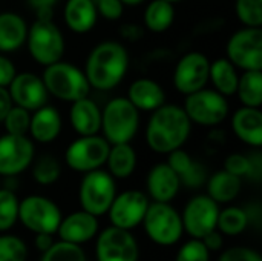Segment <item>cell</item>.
<instances>
[{"label":"cell","mask_w":262,"mask_h":261,"mask_svg":"<svg viewBox=\"0 0 262 261\" xmlns=\"http://www.w3.org/2000/svg\"><path fill=\"white\" fill-rule=\"evenodd\" d=\"M69 123L78 135H95L101 129V109L88 95L71 103Z\"/></svg>","instance_id":"cell-22"},{"label":"cell","mask_w":262,"mask_h":261,"mask_svg":"<svg viewBox=\"0 0 262 261\" xmlns=\"http://www.w3.org/2000/svg\"><path fill=\"white\" fill-rule=\"evenodd\" d=\"M244 211H246V214H247L249 225H253L255 228H259L262 222L261 206H259L258 203H252V205H250V206H247Z\"/></svg>","instance_id":"cell-48"},{"label":"cell","mask_w":262,"mask_h":261,"mask_svg":"<svg viewBox=\"0 0 262 261\" xmlns=\"http://www.w3.org/2000/svg\"><path fill=\"white\" fill-rule=\"evenodd\" d=\"M249 226L247 214L243 208L238 206H230L226 208L224 211H220L216 228L221 231V234L226 235H239L243 234Z\"/></svg>","instance_id":"cell-33"},{"label":"cell","mask_w":262,"mask_h":261,"mask_svg":"<svg viewBox=\"0 0 262 261\" xmlns=\"http://www.w3.org/2000/svg\"><path fill=\"white\" fill-rule=\"evenodd\" d=\"M28 23L26 20L14 12L3 11L0 12V52L9 54L15 52L26 43Z\"/></svg>","instance_id":"cell-26"},{"label":"cell","mask_w":262,"mask_h":261,"mask_svg":"<svg viewBox=\"0 0 262 261\" xmlns=\"http://www.w3.org/2000/svg\"><path fill=\"white\" fill-rule=\"evenodd\" d=\"M144 34V29L140 26V25H135V23H124L120 29V35L129 42H135V40H140Z\"/></svg>","instance_id":"cell-45"},{"label":"cell","mask_w":262,"mask_h":261,"mask_svg":"<svg viewBox=\"0 0 262 261\" xmlns=\"http://www.w3.org/2000/svg\"><path fill=\"white\" fill-rule=\"evenodd\" d=\"M167 155H169L167 165L175 171L183 186L196 189L206 183L207 180L206 168L201 163H198L189 152L180 148V149L172 151Z\"/></svg>","instance_id":"cell-24"},{"label":"cell","mask_w":262,"mask_h":261,"mask_svg":"<svg viewBox=\"0 0 262 261\" xmlns=\"http://www.w3.org/2000/svg\"><path fill=\"white\" fill-rule=\"evenodd\" d=\"M61 115L57 108L45 105L31 112L28 135L32 142L48 145L58 138L61 132Z\"/></svg>","instance_id":"cell-21"},{"label":"cell","mask_w":262,"mask_h":261,"mask_svg":"<svg viewBox=\"0 0 262 261\" xmlns=\"http://www.w3.org/2000/svg\"><path fill=\"white\" fill-rule=\"evenodd\" d=\"M26 46L31 58L45 68L63 60L66 42L54 18H35L28 26Z\"/></svg>","instance_id":"cell-5"},{"label":"cell","mask_w":262,"mask_h":261,"mask_svg":"<svg viewBox=\"0 0 262 261\" xmlns=\"http://www.w3.org/2000/svg\"><path fill=\"white\" fill-rule=\"evenodd\" d=\"M183 109L192 125L204 128L221 125L230 112L227 97L209 88H201L192 94H187Z\"/></svg>","instance_id":"cell-6"},{"label":"cell","mask_w":262,"mask_h":261,"mask_svg":"<svg viewBox=\"0 0 262 261\" xmlns=\"http://www.w3.org/2000/svg\"><path fill=\"white\" fill-rule=\"evenodd\" d=\"M210 60L200 51L186 52L175 65L173 69V86L183 95L192 94L201 88H206L209 82Z\"/></svg>","instance_id":"cell-13"},{"label":"cell","mask_w":262,"mask_h":261,"mask_svg":"<svg viewBox=\"0 0 262 261\" xmlns=\"http://www.w3.org/2000/svg\"><path fill=\"white\" fill-rule=\"evenodd\" d=\"M29 120H31V112L25 108L12 105L6 117L3 118V126L8 134L14 135H28L29 131Z\"/></svg>","instance_id":"cell-38"},{"label":"cell","mask_w":262,"mask_h":261,"mask_svg":"<svg viewBox=\"0 0 262 261\" xmlns=\"http://www.w3.org/2000/svg\"><path fill=\"white\" fill-rule=\"evenodd\" d=\"M95 257L97 261H138L140 248L130 231L111 226L98 235Z\"/></svg>","instance_id":"cell-14"},{"label":"cell","mask_w":262,"mask_h":261,"mask_svg":"<svg viewBox=\"0 0 262 261\" xmlns=\"http://www.w3.org/2000/svg\"><path fill=\"white\" fill-rule=\"evenodd\" d=\"M40 261H86V255L80 245L57 242L46 252H43Z\"/></svg>","instance_id":"cell-36"},{"label":"cell","mask_w":262,"mask_h":261,"mask_svg":"<svg viewBox=\"0 0 262 261\" xmlns=\"http://www.w3.org/2000/svg\"><path fill=\"white\" fill-rule=\"evenodd\" d=\"M207 195L220 203H230L233 202L241 192V178L227 172L218 171L212 177H207Z\"/></svg>","instance_id":"cell-29"},{"label":"cell","mask_w":262,"mask_h":261,"mask_svg":"<svg viewBox=\"0 0 262 261\" xmlns=\"http://www.w3.org/2000/svg\"><path fill=\"white\" fill-rule=\"evenodd\" d=\"M127 100L138 111L152 112L166 103V92L158 82L141 77L134 80L127 88Z\"/></svg>","instance_id":"cell-23"},{"label":"cell","mask_w":262,"mask_h":261,"mask_svg":"<svg viewBox=\"0 0 262 261\" xmlns=\"http://www.w3.org/2000/svg\"><path fill=\"white\" fill-rule=\"evenodd\" d=\"M95 6H97L98 15H101L103 18L109 22L120 20L126 8L121 3V0H95Z\"/></svg>","instance_id":"cell-41"},{"label":"cell","mask_w":262,"mask_h":261,"mask_svg":"<svg viewBox=\"0 0 262 261\" xmlns=\"http://www.w3.org/2000/svg\"><path fill=\"white\" fill-rule=\"evenodd\" d=\"M175 6L167 0H150L143 14V25L147 31L166 32L175 22Z\"/></svg>","instance_id":"cell-30"},{"label":"cell","mask_w":262,"mask_h":261,"mask_svg":"<svg viewBox=\"0 0 262 261\" xmlns=\"http://www.w3.org/2000/svg\"><path fill=\"white\" fill-rule=\"evenodd\" d=\"M140 129V111L127 97L109 100L101 111V132L109 145L130 143Z\"/></svg>","instance_id":"cell-4"},{"label":"cell","mask_w":262,"mask_h":261,"mask_svg":"<svg viewBox=\"0 0 262 261\" xmlns=\"http://www.w3.org/2000/svg\"><path fill=\"white\" fill-rule=\"evenodd\" d=\"M54 245L52 234H35V248L43 254Z\"/></svg>","instance_id":"cell-49"},{"label":"cell","mask_w":262,"mask_h":261,"mask_svg":"<svg viewBox=\"0 0 262 261\" xmlns=\"http://www.w3.org/2000/svg\"><path fill=\"white\" fill-rule=\"evenodd\" d=\"M167 2H170V3L175 5V3H180V2H184V0H167Z\"/></svg>","instance_id":"cell-51"},{"label":"cell","mask_w":262,"mask_h":261,"mask_svg":"<svg viewBox=\"0 0 262 261\" xmlns=\"http://www.w3.org/2000/svg\"><path fill=\"white\" fill-rule=\"evenodd\" d=\"M238 71L239 69L227 57H220L210 62L209 82L212 83L215 91H218L224 97H232L235 95L238 86V78H239Z\"/></svg>","instance_id":"cell-27"},{"label":"cell","mask_w":262,"mask_h":261,"mask_svg":"<svg viewBox=\"0 0 262 261\" xmlns=\"http://www.w3.org/2000/svg\"><path fill=\"white\" fill-rule=\"evenodd\" d=\"M127 69L129 54L124 45L115 40H106L92 48L83 71L91 88L111 91L123 82Z\"/></svg>","instance_id":"cell-2"},{"label":"cell","mask_w":262,"mask_h":261,"mask_svg":"<svg viewBox=\"0 0 262 261\" xmlns=\"http://www.w3.org/2000/svg\"><path fill=\"white\" fill-rule=\"evenodd\" d=\"M61 175V165L52 155H41L32 166V178L41 186H51L58 182Z\"/></svg>","instance_id":"cell-34"},{"label":"cell","mask_w":262,"mask_h":261,"mask_svg":"<svg viewBox=\"0 0 262 261\" xmlns=\"http://www.w3.org/2000/svg\"><path fill=\"white\" fill-rule=\"evenodd\" d=\"M201 242L204 243V246L209 249V251H220L221 248H223V235H221V232H218L216 229H213V231H210L209 234H206L203 238H201Z\"/></svg>","instance_id":"cell-46"},{"label":"cell","mask_w":262,"mask_h":261,"mask_svg":"<svg viewBox=\"0 0 262 261\" xmlns=\"http://www.w3.org/2000/svg\"><path fill=\"white\" fill-rule=\"evenodd\" d=\"M12 100H11V95H9V91L8 88L5 86H0V123L3 122V118L6 117V114L9 112V109L12 108Z\"/></svg>","instance_id":"cell-47"},{"label":"cell","mask_w":262,"mask_h":261,"mask_svg":"<svg viewBox=\"0 0 262 261\" xmlns=\"http://www.w3.org/2000/svg\"><path fill=\"white\" fill-rule=\"evenodd\" d=\"M144 2H147V0H121V3H123L124 6H140V5H143Z\"/></svg>","instance_id":"cell-50"},{"label":"cell","mask_w":262,"mask_h":261,"mask_svg":"<svg viewBox=\"0 0 262 261\" xmlns=\"http://www.w3.org/2000/svg\"><path fill=\"white\" fill-rule=\"evenodd\" d=\"M18 220V198L14 191L0 189V232L9 231Z\"/></svg>","instance_id":"cell-35"},{"label":"cell","mask_w":262,"mask_h":261,"mask_svg":"<svg viewBox=\"0 0 262 261\" xmlns=\"http://www.w3.org/2000/svg\"><path fill=\"white\" fill-rule=\"evenodd\" d=\"M115 195H117L115 178L107 171H103L101 168L86 172L78 188V198H80L81 209L95 217L107 214Z\"/></svg>","instance_id":"cell-8"},{"label":"cell","mask_w":262,"mask_h":261,"mask_svg":"<svg viewBox=\"0 0 262 261\" xmlns=\"http://www.w3.org/2000/svg\"><path fill=\"white\" fill-rule=\"evenodd\" d=\"M218 261H262V258L255 249L235 246V248L227 249L224 254H221Z\"/></svg>","instance_id":"cell-42"},{"label":"cell","mask_w":262,"mask_h":261,"mask_svg":"<svg viewBox=\"0 0 262 261\" xmlns=\"http://www.w3.org/2000/svg\"><path fill=\"white\" fill-rule=\"evenodd\" d=\"M28 248L15 235H0V261H26Z\"/></svg>","instance_id":"cell-39"},{"label":"cell","mask_w":262,"mask_h":261,"mask_svg":"<svg viewBox=\"0 0 262 261\" xmlns=\"http://www.w3.org/2000/svg\"><path fill=\"white\" fill-rule=\"evenodd\" d=\"M243 106H262V71H243L238 78L236 92Z\"/></svg>","instance_id":"cell-32"},{"label":"cell","mask_w":262,"mask_h":261,"mask_svg":"<svg viewBox=\"0 0 262 261\" xmlns=\"http://www.w3.org/2000/svg\"><path fill=\"white\" fill-rule=\"evenodd\" d=\"M233 134L243 143L252 148L262 146V112L261 108L241 106L230 118Z\"/></svg>","instance_id":"cell-20"},{"label":"cell","mask_w":262,"mask_h":261,"mask_svg":"<svg viewBox=\"0 0 262 261\" xmlns=\"http://www.w3.org/2000/svg\"><path fill=\"white\" fill-rule=\"evenodd\" d=\"M35 148L29 135H0V175L17 177L34 162Z\"/></svg>","instance_id":"cell-12"},{"label":"cell","mask_w":262,"mask_h":261,"mask_svg":"<svg viewBox=\"0 0 262 261\" xmlns=\"http://www.w3.org/2000/svg\"><path fill=\"white\" fill-rule=\"evenodd\" d=\"M224 171L243 178L259 182L262 178V158L259 154L244 155V154H230L224 160Z\"/></svg>","instance_id":"cell-31"},{"label":"cell","mask_w":262,"mask_h":261,"mask_svg":"<svg viewBox=\"0 0 262 261\" xmlns=\"http://www.w3.org/2000/svg\"><path fill=\"white\" fill-rule=\"evenodd\" d=\"M226 57L241 71H262V29L244 26L226 45Z\"/></svg>","instance_id":"cell-10"},{"label":"cell","mask_w":262,"mask_h":261,"mask_svg":"<svg viewBox=\"0 0 262 261\" xmlns=\"http://www.w3.org/2000/svg\"><path fill=\"white\" fill-rule=\"evenodd\" d=\"M220 206L215 200L206 195H195L190 198L183 211V229L192 237L201 240L206 234L216 229Z\"/></svg>","instance_id":"cell-15"},{"label":"cell","mask_w":262,"mask_h":261,"mask_svg":"<svg viewBox=\"0 0 262 261\" xmlns=\"http://www.w3.org/2000/svg\"><path fill=\"white\" fill-rule=\"evenodd\" d=\"M98 232V220L95 215L86 211H77L69 214L66 218H61L57 234L61 242L83 245L95 237Z\"/></svg>","instance_id":"cell-19"},{"label":"cell","mask_w":262,"mask_h":261,"mask_svg":"<svg viewBox=\"0 0 262 261\" xmlns=\"http://www.w3.org/2000/svg\"><path fill=\"white\" fill-rule=\"evenodd\" d=\"M11 100L15 106L25 108L29 112L48 105V91L40 75L34 72H17L8 85Z\"/></svg>","instance_id":"cell-17"},{"label":"cell","mask_w":262,"mask_h":261,"mask_svg":"<svg viewBox=\"0 0 262 261\" xmlns=\"http://www.w3.org/2000/svg\"><path fill=\"white\" fill-rule=\"evenodd\" d=\"M141 223L147 237L158 246L177 245L184 232L181 215L169 203H149Z\"/></svg>","instance_id":"cell-7"},{"label":"cell","mask_w":262,"mask_h":261,"mask_svg":"<svg viewBox=\"0 0 262 261\" xmlns=\"http://www.w3.org/2000/svg\"><path fill=\"white\" fill-rule=\"evenodd\" d=\"M63 20L75 34H86L94 29L98 12L94 0H66L63 8Z\"/></svg>","instance_id":"cell-25"},{"label":"cell","mask_w":262,"mask_h":261,"mask_svg":"<svg viewBox=\"0 0 262 261\" xmlns=\"http://www.w3.org/2000/svg\"><path fill=\"white\" fill-rule=\"evenodd\" d=\"M15 74H17V68L12 63V60L0 52V86L8 88V85L15 77Z\"/></svg>","instance_id":"cell-44"},{"label":"cell","mask_w":262,"mask_h":261,"mask_svg":"<svg viewBox=\"0 0 262 261\" xmlns=\"http://www.w3.org/2000/svg\"><path fill=\"white\" fill-rule=\"evenodd\" d=\"M111 145L103 135H80L66 148L64 162L75 172H89L104 166Z\"/></svg>","instance_id":"cell-11"},{"label":"cell","mask_w":262,"mask_h":261,"mask_svg":"<svg viewBox=\"0 0 262 261\" xmlns=\"http://www.w3.org/2000/svg\"><path fill=\"white\" fill-rule=\"evenodd\" d=\"M104 165L114 178H127L137 168V152L130 143L111 145Z\"/></svg>","instance_id":"cell-28"},{"label":"cell","mask_w":262,"mask_h":261,"mask_svg":"<svg viewBox=\"0 0 262 261\" xmlns=\"http://www.w3.org/2000/svg\"><path fill=\"white\" fill-rule=\"evenodd\" d=\"M235 15L244 26L261 28L262 0H235Z\"/></svg>","instance_id":"cell-37"},{"label":"cell","mask_w":262,"mask_h":261,"mask_svg":"<svg viewBox=\"0 0 262 261\" xmlns=\"http://www.w3.org/2000/svg\"><path fill=\"white\" fill-rule=\"evenodd\" d=\"M149 197L137 189H129L117 194L107 214L112 226L121 229H134L141 225L149 206Z\"/></svg>","instance_id":"cell-16"},{"label":"cell","mask_w":262,"mask_h":261,"mask_svg":"<svg viewBox=\"0 0 262 261\" xmlns=\"http://www.w3.org/2000/svg\"><path fill=\"white\" fill-rule=\"evenodd\" d=\"M37 18H54V8L60 0H26Z\"/></svg>","instance_id":"cell-43"},{"label":"cell","mask_w":262,"mask_h":261,"mask_svg":"<svg viewBox=\"0 0 262 261\" xmlns=\"http://www.w3.org/2000/svg\"><path fill=\"white\" fill-rule=\"evenodd\" d=\"M181 183L175 171L166 163H158L150 168L146 178V189L154 202L170 203L180 192Z\"/></svg>","instance_id":"cell-18"},{"label":"cell","mask_w":262,"mask_h":261,"mask_svg":"<svg viewBox=\"0 0 262 261\" xmlns=\"http://www.w3.org/2000/svg\"><path fill=\"white\" fill-rule=\"evenodd\" d=\"M63 215L55 202L43 195H28L18 200V220L34 234H57Z\"/></svg>","instance_id":"cell-9"},{"label":"cell","mask_w":262,"mask_h":261,"mask_svg":"<svg viewBox=\"0 0 262 261\" xmlns=\"http://www.w3.org/2000/svg\"><path fill=\"white\" fill-rule=\"evenodd\" d=\"M192 132V122L184 112L183 106L164 103L152 111L144 138L150 151L157 154H170L186 145Z\"/></svg>","instance_id":"cell-1"},{"label":"cell","mask_w":262,"mask_h":261,"mask_svg":"<svg viewBox=\"0 0 262 261\" xmlns=\"http://www.w3.org/2000/svg\"><path fill=\"white\" fill-rule=\"evenodd\" d=\"M210 260V251L204 246V243L198 238H192L190 242L184 243L175 261H209Z\"/></svg>","instance_id":"cell-40"},{"label":"cell","mask_w":262,"mask_h":261,"mask_svg":"<svg viewBox=\"0 0 262 261\" xmlns=\"http://www.w3.org/2000/svg\"><path fill=\"white\" fill-rule=\"evenodd\" d=\"M41 80L49 95L68 103L88 97L92 89L84 71L63 60L45 66Z\"/></svg>","instance_id":"cell-3"}]
</instances>
